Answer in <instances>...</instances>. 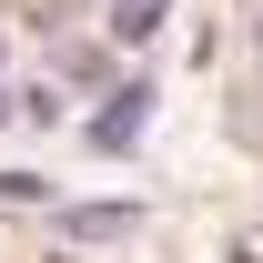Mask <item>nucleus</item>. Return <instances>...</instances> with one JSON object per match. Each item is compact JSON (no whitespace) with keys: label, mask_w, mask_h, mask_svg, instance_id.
I'll use <instances>...</instances> for the list:
<instances>
[{"label":"nucleus","mask_w":263,"mask_h":263,"mask_svg":"<svg viewBox=\"0 0 263 263\" xmlns=\"http://www.w3.org/2000/svg\"><path fill=\"white\" fill-rule=\"evenodd\" d=\"M162 10H172V0H111V41H132V51L162 41Z\"/></svg>","instance_id":"obj_1"},{"label":"nucleus","mask_w":263,"mask_h":263,"mask_svg":"<svg viewBox=\"0 0 263 263\" xmlns=\"http://www.w3.org/2000/svg\"><path fill=\"white\" fill-rule=\"evenodd\" d=\"M142 101H152V91H122V101H111V111L91 122V142H101V152H122L132 132H142Z\"/></svg>","instance_id":"obj_2"},{"label":"nucleus","mask_w":263,"mask_h":263,"mask_svg":"<svg viewBox=\"0 0 263 263\" xmlns=\"http://www.w3.org/2000/svg\"><path fill=\"white\" fill-rule=\"evenodd\" d=\"M61 233H81V243H111V233H132V202H91V213H61Z\"/></svg>","instance_id":"obj_3"},{"label":"nucleus","mask_w":263,"mask_h":263,"mask_svg":"<svg viewBox=\"0 0 263 263\" xmlns=\"http://www.w3.org/2000/svg\"><path fill=\"white\" fill-rule=\"evenodd\" d=\"M253 41H263V21H253Z\"/></svg>","instance_id":"obj_4"}]
</instances>
